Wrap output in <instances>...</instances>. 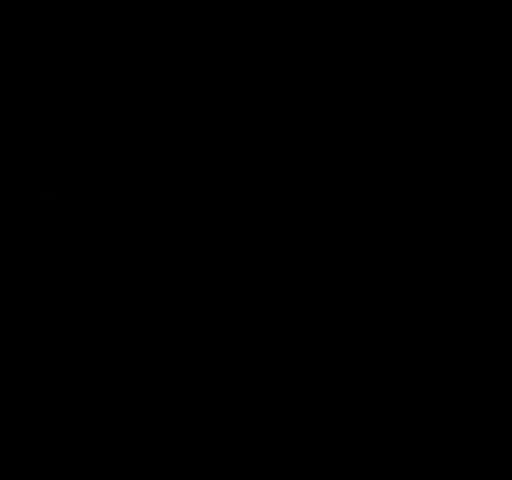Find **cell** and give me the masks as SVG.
I'll return each instance as SVG.
<instances>
[{
  "mask_svg": "<svg viewBox=\"0 0 512 480\" xmlns=\"http://www.w3.org/2000/svg\"><path fill=\"white\" fill-rule=\"evenodd\" d=\"M58 160L40 158V195L43 198H55L58 195V173H55Z\"/></svg>",
  "mask_w": 512,
  "mask_h": 480,
  "instance_id": "3957f363",
  "label": "cell"
},
{
  "mask_svg": "<svg viewBox=\"0 0 512 480\" xmlns=\"http://www.w3.org/2000/svg\"><path fill=\"white\" fill-rule=\"evenodd\" d=\"M78 140L95 138V100L93 88L85 90L78 100Z\"/></svg>",
  "mask_w": 512,
  "mask_h": 480,
  "instance_id": "6da1fadb",
  "label": "cell"
},
{
  "mask_svg": "<svg viewBox=\"0 0 512 480\" xmlns=\"http://www.w3.org/2000/svg\"><path fill=\"white\" fill-rule=\"evenodd\" d=\"M40 158L50 160H75L78 158V140H43Z\"/></svg>",
  "mask_w": 512,
  "mask_h": 480,
  "instance_id": "7a4b0ae2",
  "label": "cell"
}]
</instances>
